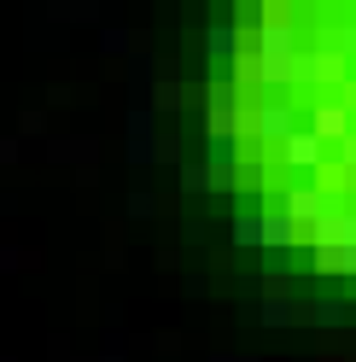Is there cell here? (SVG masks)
<instances>
[{"label": "cell", "mask_w": 356, "mask_h": 362, "mask_svg": "<svg viewBox=\"0 0 356 362\" xmlns=\"http://www.w3.org/2000/svg\"><path fill=\"white\" fill-rule=\"evenodd\" d=\"M18 263H24V252H18V245H0V275H12Z\"/></svg>", "instance_id": "21"}, {"label": "cell", "mask_w": 356, "mask_h": 362, "mask_svg": "<svg viewBox=\"0 0 356 362\" xmlns=\"http://www.w3.org/2000/svg\"><path fill=\"white\" fill-rule=\"evenodd\" d=\"M339 275H345V281H356V240H345V245H339Z\"/></svg>", "instance_id": "19"}, {"label": "cell", "mask_w": 356, "mask_h": 362, "mask_svg": "<svg viewBox=\"0 0 356 362\" xmlns=\"http://www.w3.org/2000/svg\"><path fill=\"white\" fill-rule=\"evenodd\" d=\"M18 158H24V141L18 134H0V164H18Z\"/></svg>", "instance_id": "18"}, {"label": "cell", "mask_w": 356, "mask_h": 362, "mask_svg": "<svg viewBox=\"0 0 356 362\" xmlns=\"http://www.w3.org/2000/svg\"><path fill=\"white\" fill-rule=\"evenodd\" d=\"M234 245H257L263 252V211H239L234 216Z\"/></svg>", "instance_id": "9"}, {"label": "cell", "mask_w": 356, "mask_h": 362, "mask_svg": "<svg viewBox=\"0 0 356 362\" xmlns=\"http://www.w3.org/2000/svg\"><path fill=\"white\" fill-rule=\"evenodd\" d=\"M275 199H280V211H286V216L298 222V234H304V240H309V228H316V222H321V216L333 211L321 187H280Z\"/></svg>", "instance_id": "3"}, {"label": "cell", "mask_w": 356, "mask_h": 362, "mask_svg": "<svg viewBox=\"0 0 356 362\" xmlns=\"http://www.w3.org/2000/svg\"><path fill=\"white\" fill-rule=\"evenodd\" d=\"M292 245H298V222L286 216L280 199H275V205L263 211V252H292Z\"/></svg>", "instance_id": "5"}, {"label": "cell", "mask_w": 356, "mask_h": 362, "mask_svg": "<svg viewBox=\"0 0 356 362\" xmlns=\"http://www.w3.org/2000/svg\"><path fill=\"white\" fill-rule=\"evenodd\" d=\"M182 158V141H158V164H175Z\"/></svg>", "instance_id": "22"}, {"label": "cell", "mask_w": 356, "mask_h": 362, "mask_svg": "<svg viewBox=\"0 0 356 362\" xmlns=\"http://www.w3.org/2000/svg\"><path fill=\"white\" fill-rule=\"evenodd\" d=\"M182 187H187V193H216L210 164H182Z\"/></svg>", "instance_id": "12"}, {"label": "cell", "mask_w": 356, "mask_h": 362, "mask_svg": "<svg viewBox=\"0 0 356 362\" xmlns=\"http://www.w3.org/2000/svg\"><path fill=\"white\" fill-rule=\"evenodd\" d=\"M152 211H158V199H152L146 187H135V193H129V216H135V222H146Z\"/></svg>", "instance_id": "16"}, {"label": "cell", "mask_w": 356, "mask_h": 362, "mask_svg": "<svg viewBox=\"0 0 356 362\" xmlns=\"http://www.w3.org/2000/svg\"><path fill=\"white\" fill-rule=\"evenodd\" d=\"M129 164H135V170L158 164V141H129Z\"/></svg>", "instance_id": "15"}, {"label": "cell", "mask_w": 356, "mask_h": 362, "mask_svg": "<svg viewBox=\"0 0 356 362\" xmlns=\"http://www.w3.org/2000/svg\"><path fill=\"white\" fill-rule=\"evenodd\" d=\"M333 152H339V158H333V164H339V170H356V134H350L345 146H333Z\"/></svg>", "instance_id": "20"}, {"label": "cell", "mask_w": 356, "mask_h": 362, "mask_svg": "<svg viewBox=\"0 0 356 362\" xmlns=\"http://www.w3.org/2000/svg\"><path fill=\"white\" fill-rule=\"evenodd\" d=\"M210 362H257V356H210Z\"/></svg>", "instance_id": "23"}, {"label": "cell", "mask_w": 356, "mask_h": 362, "mask_svg": "<svg viewBox=\"0 0 356 362\" xmlns=\"http://www.w3.org/2000/svg\"><path fill=\"white\" fill-rule=\"evenodd\" d=\"M0 362H12V356H0Z\"/></svg>", "instance_id": "24"}, {"label": "cell", "mask_w": 356, "mask_h": 362, "mask_svg": "<svg viewBox=\"0 0 356 362\" xmlns=\"http://www.w3.org/2000/svg\"><path fill=\"white\" fill-rule=\"evenodd\" d=\"M309 129H316L327 146H345L350 134H356V117H350V111H345L339 100H321L316 111H309Z\"/></svg>", "instance_id": "4"}, {"label": "cell", "mask_w": 356, "mask_h": 362, "mask_svg": "<svg viewBox=\"0 0 356 362\" xmlns=\"http://www.w3.org/2000/svg\"><path fill=\"white\" fill-rule=\"evenodd\" d=\"M339 53L356 59V18H339Z\"/></svg>", "instance_id": "17"}, {"label": "cell", "mask_w": 356, "mask_h": 362, "mask_svg": "<svg viewBox=\"0 0 356 362\" xmlns=\"http://www.w3.org/2000/svg\"><path fill=\"white\" fill-rule=\"evenodd\" d=\"M100 53H111V59L135 53V35H129L123 24H100Z\"/></svg>", "instance_id": "10"}, {"label": "cell", "mask_w": 356, "mask_h": 362, "mask_svg": "<svg viewBox=\"0 0 356 362\" xmlns=\"http://www.w3.org/2000/svg\"><path fill=\"white\" fill-rule=\"evenodd\" d=\"M257 322H263V327H292V322H298V304L286 298V292H263Z\"/></svg>", "instance_id": "8"}, {"label": "cell", "mask_w": 356, "mask_h": 362, "mask_svg": "<svg viewBox=\"0 0 356 362\" xmlns=\"http://www.w3.org/2000/svg\"><path fill=\"white\" fill-rule=\"evenodd\" d=\"M304 315H309L316 327H345V304H339V298H316Z\"/></svg>", "instance_id": "11"}, {"label": "cell", "mask_w": 356, "mask_h": 362, "mask_svg": "<svg viewBox=\"0 0 356 362\" xmlns=\"http://www.w3.org/2000/svg\"><path fill=\"white\" fill-rule=\"evenodd\" d=\"M41 152H47L53 164H82V170H94V152H100V146L88 141V134H53Z\"/></svg>", "instance_id": "6"}, {"label": "cell", "mask_w": 356, "mask_h": 362, "mask_svg": "<svg viewBox=\"0 0 356 362\" xmlns=\"http://www.w3.org/2000/svg\"><path fill=\"white\" fill-rule=\"evenodd\" d=\"M327 152H333V146H327L321 134L304 123V129L292 134V141H286V146L275 152V164H280V170H327Z\"/></svg>", "instance_id": "2"}, {"label": "cell", "mask_w": 356, "mask_h": 362, "mask_svg": "<svg viewBox=\"0 0 356 362\" xmlns=\"http://www.w3.org/2000/svg\"><path fill=\"white\" fill-rule=\"evenodd\" d=\"M182 105V82H158L152 88V111H175Z\"/></svg>", "instance_id": "14"}, {"label": "cell", "mask_w": 356, "mask_h": 362, "mask_svg": "<svg viewBox=\"0 0 356 362\" xmlns=\"http://www.w3.org/2000/svg\"><path fill=\"white\" fill-rule=\"evenodd\" d=\"M309 245H316V257H327V252H339V245H345V205H333L316 228H309Z\"/></svg>", "instance_id": "7"}, {"label": "cell", "mask_w": 356, "mask_h": 362, "mask_svg": "<svg viewBox=\"0 0 356 362\" xmlns=\"http://www.w3.org/2000/svg\"><path fill=\"white\" fill-rule=\"evenodd\" d=\"M257 53H263V64H292L304 53L286 6H263V18H257Z\"/></svg>", "instance_id": "1"}, {"label": "cell", "mask_w": 356, "mask_h": 362, "mask_svg": "<svg viewBox=\"0 0 356 362\" xmlns=\"http://www.w3.org/2000/svg\"><path fill=\"white\" fill-rule=\"evenodd\" d=\"M152 117H158L152 105H129V141H158V134H152Z\"/></svg>", "instance_id": "13"}]
</instances>
